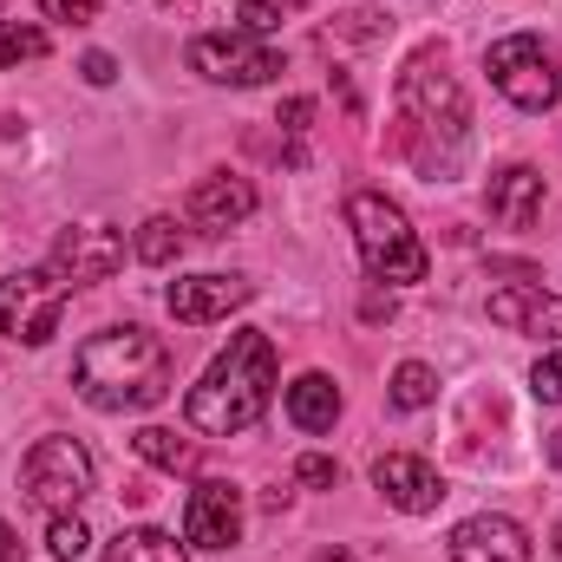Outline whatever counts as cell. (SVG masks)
<instances>
[{
	"instance_id": "6da1fadb",
	"label": "cell",
	"mask_w": 562,
	"mask_h": 562,
	"mask_svg": "<svg viewBox=\"0 0 562 562\" xmlns=\"http://www.w3.org/2000/svg\"><path fill=\"white\" fill-rule=\"evenodd\" d=\"M170 347L144 327H105L72 353V393L92 413H150L170 400Z\"/></svg>"
},
{
	"instance_id": "7a4b0ae2",
	"label": "cell",
	"mask_w": 562,
	"mask_h": 562,
	"mask_svg": "<svg viewBox=\"0 0 562 562\" xmlns=\"http://www.w3.org/2000/svg\"><path fill=\"white\" fill-rule=\"evenodd\" d=\"M269 400H276V340L256 334V327H243L210 360V373L190 386L183 419L196 425V431H210V438H236V431H249L269 413Z\"/></svg>"
},
{
	"instance_id": "3957f363",
	"label": "cell",
	"mask_w": 562,
	"mask_h": 562,
	"mask_svg": "<svg viewBox=\"0 0 562 562\" xmlns=\"http://www.w3.org/2000/svg\"><path fill=\"white\" fill-rule=\"evenodd\" d=\"M347 223H353L360 262H367L373 281H425V249L400 203H386L380 190H353L347 196Z\"/></svg>"
},
{
	"instance_id": "277c9868",
	"label": "cell",
	"mask_w": 562,
	"mask_h": 562,
	"mask_svg": "<svg viewBox=\"0 0 562 562\" xmlns=\"http://www.w3.org/2000/svg\"><path fill=\"white\" fill-rule=\"evenodd\" d=\"M484 72L491 86L517 105V112H550L562 99V59L537 40V33H510L484 53Z\"/></svg>"
},
{
	"instance_id": "5b68a950",
	"label": "cell",
	"mask_w": 562,
	"mask_h": 562,
	"mask_svg": "<svg viewBox=\"0 0 562 562\" xmlns=\"http://www.w3.org/2000/svg\"><path fill=\"white\" fill-rule=\"evenodd\" d=\"M72 301V281L59 269H20V276H0V334L20 340V347H46L59 334V314Z\"/></svg>"
},
{
	"instance_id": "8992f818",
	"label": "cell",
	"mask_w": 562,
	"mask_h": 562,
	"mask_svg": "<svg viewBox=\"0 0 562 562\" xmlns=\"http://www.w3.org/2000/svg\"><path fill=\"white\" fill-rule=\"evenodd\" d=\"M20 491L40 504V510H53V517H72L79 504H86V491H92V451L79 445V438H40L33 451H26V464H20Z\"/></svg>"
},
{
	"instance_id": "52a82bcc",
	"label": "cell",
	"mask_w": 562,
	"mask_h": 562,
	"mask_svg": "<svg viewBox=\"0 0 562 562\" xmlns=\"http://www.w3.org/2000/svg\"><path fill=\"white\" fill-rule=\"evenodd\" d=\"M400 105H406V119H413V125L445 132L451 144L464 138V125H471V105H464L458 79H451L431 53H419V59L406 66V79H400Z\"/></svg>"
},
{
	"instance_id": "ba28073f",
	"label": "cell",
	"mask_w": 562,
	"mask_h": 562,
	"mask_svg": "<svg viewBox=\"0 0 562 562\" xmlns=\"http://www.w3.org/2000/svg\"><path fill=\"white\" fill-rule=\"evenodd\" d=\"M190 66H196L203 79H216V86H269L281 72V53L276 46H256V40L236 26V33H203V40H190Z\"/></svg>"
},
{
	"instance_id": "9c48e42d",
	"label": "cell",
	"mask_w": 562,
	"mask_h": 562,
	"mask_svg": "<svg viewBox=\"0 0 562 562\" xmlns=\"http://www.w3.org/2000/svg\"><path fill=\"white\" fill-rule=\"evenodd\" d=\"M183 543L196 550H229L243 543V491L223 484V477H203L183 504Z\"/></svg>"
},
{
	"instance_id": "30bf717a",
	"label": "cell",
	"mask_w": 562,
	"mask_h": 562,
	"mask_svg": "<svg viewBox=\"0 0 562 562\" xmlns=\"http://www.w3.org/2000/svg\"><path fill=\"white\" fill-rule=\"evenodd\" d=\"M170 314L183 321V327H210V321H229L236 307H249L256 301V281L243 276H190V281H170Z\"/></svg>"
},
{
	"instance_id": "8fae6325",
	"label": "cell",
	"mask_w": 562,
	"mask_h": 562,
	"mask_svg": "<svg viewBox=\"0 0 562 562\" xmlns=\"http://www.w3.org/2000/svg\"><path fill=\"white\" fill-rule=\"evenodd\" d=\"M373 484H380V497L393 504V510H406V517H425V510H438L445 504V477L413 458V451H386L380 464H373Z\"/></svg>"
},
{
	"instance_id": "7c38bea8",
	"label": "cell",
	"mask_w": 562,
	"mask_h": 562,
	"mask_svg": "<svg viewBox=\"0 0 562 562\" xmlns=\"http://www.w3.org/2000/svg\"><path fill=\"white\" fill-rule=\"evenodd\" d=\"M53 269L72 281V288L119 276L125 269V236H112V229H66L53 243Z\"/></svg>"
},
{
	"instance_id": "4fadbf2b",
	"label": "cell",
	"mask_w": 562,
	"mask_h": 562,
	"mask_svg": "<svg viewBox=\"0 0 562 562\" xmlns=\"http://www.w3.org/2000/svg\"><path fill=\"white\" fill-rule=\"evenodd\" d=\"M451 562H530V537L510 517H471L451 530Z\"/></svg>"
},
{
	"instance_id": "5bb4252c",
	"label": "cell",
	"mask_w": 562,
	"mask_h": 562,
	"mask_svg": "<svg viewBox=\"0 0 562 562\" xmlns=\"http://www.w3.org/2000/svg\"><path fill=\"white\" fill-rule=\"evenodd\" d=\"M256 216V183L249 177H203L190 190V223L203 236H223L229 223H249Z\"/></svg>"
},
{
	"instance_id": "9a60e30c",
	"label": "cell",
	"mask_w": 562,
	"mask_h": 562,
	"mask_svg": "<svg viewBox=\"0 0 562 562\" xmlns=\"http://www.w3.org/2000/svg\"><path fill=\"white\" fill-rule=\"evenodd\" d=\"M491 321L510 334H530V340H562V301L543 288H524V281L491 294Z\"/></svg>"
},
{
	"instance_id": "2e32d148",
	"label": "cell",
	"mask_w": 562,
	"mask_h": 562,
	"mask_svg": "<svg viewBox=\"0 0 562 562\" xmlns=\"http://www.w3.org/2000/svg\"><path fill=\"white\" fill-rule=\"evenodd\" d=\"M484 203H491V216H497L504 229H530V223L543 216V170H530V164L497 170L491 190H484Z\"/></svg>"
},
{
	"instance_id": "e0dca14e",
	"label": "cell",
	"mask_w": 562,
	"mask_h": 562,
	"mask_svg": "<svg viewBox=\"0 0 562 562\" xmlns=\"http://www.w3.org/2000/svg\"><path fill=\"white\" fill-rule=\"evenodd\" d=\"M288 419L301 425V431H334V419H340V386L327 373H301L288 386Z\"/></svg>"
},
{
	"instance_id": "ac0fdd59",
	"label": "cell",
	"mask_w": 562,
	"mask_h": 562,
	"mask_svg": "<svg viewBox=\"0 0 562 562\" xmlns=\"http://www.w3.org/2000/svg\"><path fill=\"white\" fill-rule=\"evenodd\" d=\"M105 562H190V550L164 530H119L105 543Z\"/></svg>"
},
{
	"instance_id": "d6986e66",
	"label": "cell",
	"mask_w": 562,
	"mask_h": 562,
	"mask_svg": "<svg viewBox=\"0 0 562 562\" xmlns=\"http://www.w3.org/2000/svg\"><path fill=\"white\" fill-rule=\"evenodd\" d=\"M132 451H138L144 464H157V471H190L196 464V451L177 431H164V425H144L138 438H132Z\"/></svg>"
},
{
	"instance_id": "ffe728a7",
	"label": "cell",
	"mask_w": 562,
	"mask_h": 562,
	"mask_svg": "<svg viewBox=\"0 0 562 562\" xmlns=\"http://www.w3.org/2000/svg\"><path fill=\"white\" fill-rule=\"evenodd\" d=\"M26 59H46V26H33V20H0V72H7V66H26Z\"/></svg>"
},
{
	"instance_id": "44dd1931",
	"label": "cell",
	"mask_w": 562,
	"mask_h": 562,
	"mask_svg": "<svg viewBox=\"0 0 562 562\" xmlns=\"http://www.w3.org/2000/svg\"><path fill=\"white\" fill-rule=\"evenodd\" d=\"M183 256V229L170 223V216H150L138 229V262H150V269H170Z\"/></svg>"
},
{
	"instance_id": "7402d4cb",
	"label": "cell",
	"mask_w": 562,
	"mask_h": 562,
	"mask_svg": "<svg viewBox=\"0 0 562 562\" xmlns=\"http://www.w3.org/2000/svg\"><path fill=\"white\" fill-rule=\"evenodd\" d=\"M431 400H438V373L419 367V360H406V367L393 373V406H400V413H419Z\"/></svg>"
},
{
	"instance_id": "603a6c76",
	"label": "cell",
	"mask_w": 562,
	"mask_h": 562,
	"mask_svg": "<svg viewBox=\"0 0 562 562\" xmlns=\"http://www.w3.org/2000/svg\"><path fill=\"white\" fill-rule=\"evenodd\" d=\"M46 550L59 562H79L86 550H92V537H86V524L79 517H53V530H46Z\"/></svg>"
},
{
	"instance_id": "cb8c5ba5",
	"label": "cell",
	"mask_w": 562,
	"mask_h": 562,
	"mask_svg": "<svg viewBox=\"0 0 562 562\" xmlns=\"http://www.w3.org/2000/svg\"><path fill=\"white\" fill-rule=\"evenodd\" d=\"M530 393H537L543 406H562V353H543V360H537V373H530Z\"/></svg>"
},
{
	"instance_id": "d4e9b609",
	"label": "cell",
	"mask_w": 562,
	"mask_h": 562,
	"mask_svg": "<svg viewBox=\"0 0 562 562\" xmlns=\"http://www.w3.org/2000/svg\"><path fill=\"white\" fill-rule=\"evenodd\" d=\"M294 477H301V484H340V464L321 458V451H307V458L294 464Z\"/></svg>"
},
{
	"instance_id": "484cf974",
	"label": "cell",
	"mask_w": 562,
	"mask_h": 562,
	"mask_svg": "<svg viewBox=\"0 0 562 562\" xmlns=\"http://www.w3.org/2000/svg\"><path fill=\"white\" fill-rule=\"evenodd\" d=\"M99 7H105V0H40V13H46V20H72V26H79V20H92Z\"/></svg>"
},
{
	"instance_id": "4316f807",
	"label": "cell",
	"mask_w": 562,
	"mask_h": 562,
	"mask_svg": "<svg viewBox=\"0 0 562 562\" xmlns=\"http://www.w3.org/2000/svg\"><path fill=\"white\" fill-rule=\"evenodd\" d=\"M79 72H86L92 86H112V79H119V59H112V53H86V59H79Z\"/></svg>"
},
{
	"instance_id": "83f0119b",
	"label": "cell",
	"mask_w": 562,
	"mask_h": 562,
	"mask_svg": "<svg viewBox=\"0 0 562 562\" xmlns=\"http://www.w3.org/2000/svg\"><path fill=\"white\" fill-rule=\"evenodd\" d=\"M307 119H314V99H288V105H281V132H288V138H301Z\"/></svg>"
},
{
	"instance_id": "f1b7e54d",
	"label": "cell",
	"mask_w": 562,
	"mask_h": 562,
	"mask_svg": "<svg viewBox=\"0 0 562 562\" xmlns=\"http://www.w3.org/2000/svg\"><path fill=\"white\" fill-rule=\"evenodd\" d=\"M0 562H20V537H13V524H0Z\"/></svg>"
},
{
	"instance_id": "f546056e",
	"label": "cell",
	"mask_w": 562,
	"mask_h": 562,
	"mask_svg": "<svg viewBox=\"0 0 562 562\" xmlns=\"http://www.w3.org/2000/svg\"><path fill=\"white\" fill-rule=\"evenodd\" d=\"M367 321H380V314H393V294H367V307H360Z\"/></svg>"
},
{
	"instance_id": "4dcf8cb0",
	"label": "cell",
	"mask_w": 562,
	"mask_h": 562,
	"mask_svg": "<svg viewBox=\"0 0 562 562\" xmlns=\"http://www.w3.org/2000/svg\"><path fill=\"white\" fill-rule=\"evenodd\" d=\"M550 464H562V431H550Z\"/></svg>"
},
{
	"instance_id": "1f68e13d",
	"label": "cell",
	"mask_w": 562,
	"mask_h": 562,
	"mask_svg": "<svg viewBox=\"0 0 562 562\" xmlns=\"http://www.w3.org/2000/svg\"><path fill=\"white\" fill-rule=\"evenodd\" d=\"M236 7H262V0H236Z\"/></svg>"
}]
</instances>
